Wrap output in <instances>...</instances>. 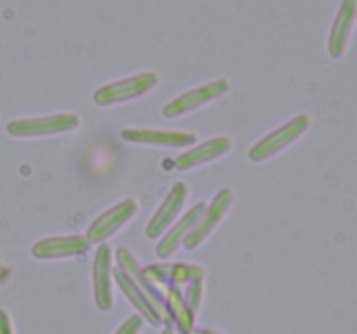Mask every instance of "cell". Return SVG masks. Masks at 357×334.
<instances>
[{
  "instance_id": "cell-1",
  "label": "cell",
  "mask_w": 357,
  "mask_h": 334,
  "mask_svg": "<svg viewBox=\"0 0 357 334\" xmlns=\"http://www.w3.org/2000/svg\"><path fill=\"white\" fill-rule=\"evenodd\" d=\"M310 125H312V120H310L309 115H296L291 120L282 124L281 127H278L275 131L268 132V134L265 136V138H261L258 143H255V145L251 146L248 157H250L251 162L255 164L265 162V160L272 159V157H275L278 153H281L282 150H286L288 146H291L300 136H303L309 131Z\"/></svg>"
},
{
  "instance_id": "cell-2",
  "label": "cell",
  "mask_w": 357,
  "mask_h": 334,
  "mask_svg": "<svg viewBox=\"0 0 357 334\" xmlns=\"http://www.w3.org/2000/svg\"><path fill=\"white\" fill-rule=\"evenodd\" d=\"M159 84V75L155 72H143L138 75L128 77V79L114 80L94 93L93 101L98 106H114V104L128 103V101L138 100L143 94L155 89Z\"/></svg>"
},
{
  "instance_id": "cell-3",
  "label": "cell",
  "mask_w": 357,
  "mask_h": 334,
  "mask_svg": "<svg viewBox=\"0 0 357 334\" xmlns=\"http://www.w3.org/2000/svg\"><path fill=\"white\" fill-rule=\"evenodd\" d=\"M80 125V117L75 113H54L45 117L16 118L7 124L6 131L14 138H42V136L63 134L75 131Z\"/></svg>"
},
{
  "instance_id": "cell-4",
  "label": "cell",
  "mask_w": 357,
  "mask_h": 334,
  "mask_svg": "<svg viewBox=\"0 0 357 334\" xmlns=\"http://www.w3.org/2000/svg\"><path fill=\"white\" fill-rule=\"evenodd\" d=\"M229 89L230 82L227 79L211 80V82L204 84V86H199L195 87V89L187 90V93L180 94L178 97L171 100L169 103L162 108V115L166 118L183 117V115L190 113V111L199 110V108L220 100L223 94L229 93Z\"/></svg>"
},
{
  "instance_id": "cell-5",
  "label": "cell",
  "mask_w": 357,
  "mask_h": 334,
  "mask_svg": "<svg viewBox=\"0 0 357 334\" xmlns=\"http://www.w3.org/2000/svg\"><path fill=\"white\" fill-rule=\"evenodd\" d=\"M232 204L234 191L230 190V188H222V190L215 195L211 204L206 205V209L202 211L201 218L195 223L192 232L185 237L183 246L187 247V249H195V247L201 246V244L215 232L216 226L222 223V219L225 218V214L229 212L230 205Z\"/></svg>"
},
{
  "instance_id": "cell-6",
  "label": "cell",
  "mask_w": 357,
  "mask_h": 334,
  "mask_svg": "<svg viewBox=\"0 0 357 334\" xmlns=\"http://www.w3.org/2000/svg\"><path fill=\"white\" fill-rule=\"evenodd\" d=\"M138 214V204L132 198H126V200L119 202V204L112 205L108 211L98 216L86 232V240L89 244H101L105 240L110 239L114 233H117L126 223L131 218Z\"/></svg>"
},
{
  "instance_id": "cell-7",
  "label": "cell",
  "mask_w": 357,
  "mask_h": 334,
  "mask_svg": "<svg viewBox=\"0 0 357 334\" xmlns=\"http://www.w3.org/2000/svg\"><path fill=\"white\" fill-rule=\"evenodd\" d=\"M187 195L188 186L185 183H176L171 188L167 197L164 198L162 204L159 205V209L153 212L150 221L146 223L145 235L149 237V239H159V237L173 225V221L181 212L185 200H187Z\"/></svg>"
},
{
  "instance_id": "cell-8",
  "label": "cell",
  "mask_w": 357,
  "mask_h": 334,
  "mask_svg": "<svg viewBox=\"0 0 357 334\" xmlns=\"http://www.w3.org/2000/svg\"><path fill=\"white\" fill-rule=\"evenodd\" d=\"M93 289L98 308L101 312H110L114 306V292H112V247L108 244H101L94 256Z\"/></svg>"
},
{
  "instance_id": "cell-9",
  "label": "cell",
  "mask_w": 357,
  "mask_h": 334,
  "mask_svg": "<svg viewBox=\"0 0 357 334\" xmlns=\"http://www.w3.org/2000/svg\"><path fill=\"white\" fill-rule=\"evenodd\" d=\"M89 242L82 235H56L42 239L31 246L35 260H63L86 253Z\"/></svg>"
},
{
  "instance_id": "cell-10",
  "label": "cell",
  "mask_w": 357,
  "mask_h": 334,
  "mask_svg": "<svg viewBox=\"0 0 357 334\" xmlns=\"http://www.w3.org/2000/svg\"><path fill=\"white\" fill-rule=\"evenodd\" d=\"M356 21V0H342L340 9L335 16L333 26H331L330 37H328V54L331 58H342L347 51L349 40H351L352 28Z\"/></svg>"
},
{
  "instance_id": "cell-11",
  "label": "cell",
  "mask_w": 357,
  "mask_h": 334,
  "mask_svg": "<svg viewBox=\"0 0 357 334\" xmlns=\"http://www.w3.org/2000/svg\"><path fill=\"white\" fill-rule=\"evenodd\" d=\"M122 139L138 145L167 146V148H187L194 145L195 134L180 131H159V129H126L122 131Z\"/></svg>"
},
{
  "instance_id": "cell-12",
  "label": "cell",
  "mask_w": 357,
  "mask_h": 334,
  "mask_svg": "<svg viewBox=\"0 0 357 334\" xmlns=\"http://www.w3.org/2000/svg\"><path fill=\"white\" fill-rule=\"evenodd\" d=\"M232 146L227 136H218V138H211L209 141L202 143V145L195 146V148L188 150V152L181 153L176 160H174V167L178 170H190L199 166L213 162V160L220 159L225 155Z\"/></svg>"
},
{
  "instance_id": "cell-13",
  "label": "cell",
  "mask_w": 357,
  "mask_h": 334,
  "mask_svg": "<svg viewBox=\"0 0 357 334\" xmlns=\"http://www.w3.org/2000/svg\"><path fill=\"white\" fill-rule=\"evenodd\" d=\"M204 209H206L204 202H199V204H195L190 211H187L183 216H181L180 221L171 225L169 228L166 230V235L162 237V240L157 244L155 247L157 256L164 260V257H169L174 250H178L180 244H183L185 237L192 232L195 223L199 221V218H201Z\"/></svg>"
},
{
  "instance_id": "cell-14",
  "label": "cell",
  "mask_w": 357,
  "mask_h": 334,
  "mask_svg": "<svg viewBox=\"0 0 357 334\" xmlns=\"http://www.w3.org/2000/svg\"><path fill=\"white\" fill-rule=\"evenodd\" d=\"M112 277L117 280L119 287L124 291L126 298L131 301V305L136 306V310H138V313L142 315V319L149 320L152 326H159V324H162V319H160L159 312H157V308L153 306V303L150 301L149 296H146L145 292H143L142 289H139L138 285H136L135 282L124 273V271L117 268V270L112 273Z\"/></svg>"
},
{
  "instance_id": "cell-15",
  "label": "cell",
  "mask_w": 357,
  "mask_h": 334,
  "mask_svg": "<svg viewBox=\"0 0 357 334\" xmlns=\"http://www.w3.org/2000/svg\"><path fill=\"white\" fill-rule=\"evenodd\" d=\"M143 329V319L139 315H132L115 331L114 334H139Z\"/></svg>"
},
{
  "instance_id": "cell-16",
  "label": "cell",
  "mask_w": 357,
  "mask_h": 334,
  "mask_svg": "<svg viewBox=\"0 0 357 334\" xmlns=\"http://www.w3.org/2000/svg\"><path fill=\"white\" fill-rule=\"evenodd\" d=\"M0 334H14L10 317L3 310H0Z\"/></svg>"
},
{
  "instance_id": "cell-17",
  "label": "cell",
  "mask_w": 357,
  "mask_h": 334,
  "mask_svg": "<svg viewBox=\"0 0 357 334\" xmlns=\"http://www.w3.org/2000/svg\"><path fill=\"white\" fill-rule=\"evenodd\" d=\"M192 334H220V333H215V331H197V333H192Z\"/></svg>"
},
{
  "instance_id": "cell-18",
  "label": "cell",
  "mask_w": 357,
  "mask_h": 334,
  "mask_svg": "<svg viewBox=\"0 0 357 334\" xmlns=\"http://www.w3.org/2000/svg\"><path fill=\"white\" fill-rule=\"evenodd\" d=\"M162 334H174V331L171 329V327H167V329H164Z\"/></svg>"
}]
</instances>
